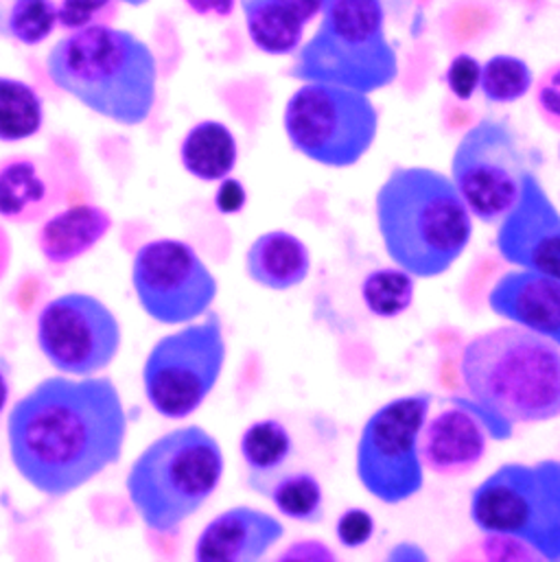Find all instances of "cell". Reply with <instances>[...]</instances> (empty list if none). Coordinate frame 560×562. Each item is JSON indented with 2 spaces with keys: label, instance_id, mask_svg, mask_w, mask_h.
Wrapping results in <instances>:
<instances>
[{
  "label": "cell",
  "instance_id": "cell-1",
  "mask_svg": "<svg viewBox=\"0 0 560 562\" xmlns=\"http://www.w3.org/2000/svg\"><path fill=\"white\" fill-rule=\"evenodd\" d=\"M125 438L127 412L110 376H48L13 403L7 418L13 469L53 499L114 467Z\"/></svg>",
  "mask_w": 560,
  "mask_h": 562
},
{
  "label": "cell",
  "instance_id": "cell-2",
  "mask_svg": "<svg viewBox=\"0 0 560 562\" xmlns=\"http://www.w3.org/2000/svg\"><path fill=\"white\" fill-rule=\"evenodd\" d=\"M467 398H458L493 440H508L519 425L560 418V348L550 339L504 324L471 337L460 355Z\"/></svg>",
  "mask_w": 560,
  "mask_h": 562
},
{
  "label": "cell",
  "instance_id": "cell-3",
  "mask_svg": "<svg viewBox=\"0 0 560 562\" xmlns=\"http://www.w3.org/2000/svg\"><path fill=\"white\" fill-rule=\"evenodd\" d=\"M388 259L414 279L447 274L473 239V215L451 178L429 167H394L374 195Z\"/></svg>",
  "mask_w": 560,
  "mask_h": 562
},
{
  "label": "cell",
  "instance_id": "cell-4",
  "mask_svg": "<svg viewBox=\"0 0 560 562\" xmlns=\"http://www.w3.org/2000/svg\"><path fill=\"white\" fill-rule=\"evenodd\" d=\"M46 75L83 108L123 127L145 123L156 103L154 50L132 31L110 24L57 40L46 55Z\"/></svg>",
  "mask_w": 560,
  "mask_h": 562
},
{
  "label": "cell",
  "instance_id": "cell-5",
  "mask_svg": "<svg viewBox=\"0 0 560 562\" xmlns=\"http://www.w3.org/2000/svg\"><path fill=\"white\" fill-rule=\"evenodd\" d=\"M224 451L200 425L178 427L156 438L130 467L125 491L143 526L173 535L220 488Z\"/></svg>",
  "mask_w": 560,
  "mask_h": 562
},
{
  "label": "cell",
  "instance_id": "cell-6",
  "mask_svg": "<svg viewBox=\"0 0 560 562\" xmlns=\"http://www.w3.org/2000/svg\"><path fill=\"white\" fill-rule=\"evenodd\" d=\"M315 33L300 44L289 77L372 94L399 79L383 0H324Z\"/></svg>",
  "mask_w": 560,
  "mask_h": 562
},
{
  "label": "cell",
  "instance_id": "cell-7",
  "mask_svg": "<svg viewBox=\"0 0 560 562\" xmlns=\"http://www.w3.org/2000/svg\"><path fill=\"white\" fill-rule=\"evenodd\" d=\"M469 517L484 535L517 539L541 561H560V460L502 464L471 493Z\"/></svg>",
  "mask_w": 560,
  "mask_h": 562
},
{
  "label": "cell",
  "instance_id": "cell-8",
  "mask_svg": "<svg viewBox=\"0 0 560 562\" xmlns=\"http://www.w3.org/2000/svg\"><path fill=\"white\" fill-rule=\"evenodd\" d=\"M282 130L289 145L306 160L328 169H348L372 149L379 112L370 94L302 81L284 103Z\"/></svg>",
  "mask_w": 560,
  "mask_h": 562
},
{
  "label": "cell",
  "instance_id": "cell-9",
  "mask_svg": "<svg viewBox=\"0 0 560 562\" xmlns=\"http://www.w3.org/2000/svg\"><path fill=\"white\" fill-rule=\"evenodd\" d=\"M429 409L432 394L416 392L383 403L363 423L355 447V475L377 502L399 506L423 491L421 434Z\"/></svg>",
  "mask_w": 560,
  "mask_h": 562
},
{
  "label": "cell",
  "instance_id": "cell-10",
  "mask_svg": "<svg viewBox=\"0 0 560 562\" xmlns=\"http://www.w3.org/2000/svg\"><path fill=\"white\" fill-rule=\"evenodd\" d=\"M228 357L220 313L160 337L143 366L145 396L156 414L182 420L195 414L215 390Z\"/></svg>",
  "mask_w": 560,
  "mask_h": 562
},
{
  "label": "cell",
  "instance_id": "cell-11",
  "mask_svg": "<svg viewBox=\"0 0 560 562\" xmlns=\"http://www.w3.org/2000/svg\"><path fill=\"white\" fill-rule=\"evenodd\" d=\"M530 173L526 149L506 119L484 116L464 132L451 158V182L473 220L500 224Z\"/></svg>",
  "mask_w": 560,
  "mask_h": 562
},
{
  "label": "cell",
  "instance_id": "cell-12",
  "mask_svg": "<svg viewBox=\"0 0 560 562\" xmlns=\"http://www.w3.org/2000/svg\"><path fill=\"white\" fill-rule=\"evenodd\" d=\"M132 286L141 308L167 326L204 317L220 291L215 274L195 248L180 239L141 246L132 261Z\"/></svg>",
  "mask_w": 560,
  "mask_h": 562
},
{
  "label": "cell",
  "instance_id": "cell-13",
  "mask_svg": "<svg viewBox=\"0 0 560 562\" xmlns=\"http://www.w3.org/2000/svg\"><path fill=\"white\" fill-rule=\"evenodd\" d=\"M121 324L112 308L90 293H64L37 315V346L61 374L94 376L121 350Z\"/></svg>",
  "mask_w": 560,
  "mask_h": 562
},
{
  "label": "cell",
  "instance_id": "cell-14",
  "mask_svg": "<svg viewBox=\"0 0 560 562\" xmlns=\"http://www.w3.org/2000/svg\"><path fill=\"white\" fill-rule=\"evenodd\" d=\"M495 248L515 270L560 281V211L537 173L526 176L517 204L497 224Z\"/></svg>",
  "mask_w": 560,
  "mask_h": 562
},
{
  "label": "cell",
  "instance_id": "cell-15",
  "mask_svg": "<svg viewBox=\"0 0 560 562\" xmlns=\"http://www.w3.org/2000/svg\"><path fill=\"white\" fill-rule=\"evenodd\" d=\"M489 431L458 398L451 407L427 416L421 434L425 471L438 477H462L480 467L489 451Z\"/></svg>",
  "mask_w": 560,
  "mask_h": 562
},
{
  "label": "cell",
  "instance_id": "cell-16",
  "mask_svg": "<svg viewBox=\"0 0 560 562\" xmlns=\"http://www.w3.org/2000/svg\"><path fill=\"white\" fill-rule=\"evenodd\" d=\"M284 537V526L275 515L235 506L206 524L200 532L193 559L200 562L261 561Z\"/></svg>",
  "mask_w": 560,
  "mask_h": 562
},
{
  "label": "cell",
  "instance_id": "cell-17",
  "mask_svg": "<svg viewBox=\"0 0 560 562\" xmlns=\"http://www.w3.org/2000/svg\"><path fill=\"white\" fill-rule=\"evenodd\" d=\"M489 306L502 319L524 326L560 348V281L513 270L493 284Z\"/></svg>",
  "mask_w": 560,
  "mask_h": 562
},
{
  "label": "cell",
  "instance_id": "cell-18",
  "mask_svg": "<svg viewBox=\"0 0 560 562\" xmlns=\"http://www.w3.org/2000/svg\"><path fill=\"white\" fill-rule=\"evenodd\" d=\"M253 44L266 55H293L324 0H239Z\"/></svg>",
  "mask_w": 560,
  "mask_h": 562
},
{
  "label": "cell",
  "instance_id": "cell-19",
  "mask_svg": "<svg viewBox=\"0 0 560 562\" xmlns=\"http://www.w3.org/2000/svg\"><path fill=\"white\" fill-rule=\"evenodd\" d=\"M55 178L29 156L0 162V217L11 224H35L57 204Z\"/></svg>",
  "mask_w": 560,
  "mask_h": 562
},
{
  "label": "cell",
  "instance_id": "cell-20",
  "mask_svg": "<svg viewBox=\"0 0 560 562\" xmlns=\"http://www.w3.org/2000/svg\"><path fill=\"white\" fill-rule=\"evenodd\" d=\"M110 231L112 217L108 211L79 204L44 222L37 233V248L48 266L61 268L88 255Z\"/></svg>",
  "mask_w": 560,
  "mask_h": 562
},
{
  "label": "cell",
  "instance_id": "cell-21",
  "mask_svg": "<svg viewBox=\"0 0 560 562\" xmlns=\"http://www.w3.org/2000/svg\"><path fill=\"white\" fill-rule=\"evenodd\" d=\"M246 274L272 291L295 289L311 274V252L300 237L287 231L264 233L246 252Z\"/></svg>",
  "mask_w": 560,
  "mask_h": 562
},
{
  "label": "cell",
  "instance_id": "cell-22",
  "mask_svg": "<svg viewBox=\"0 0 560 562\" xmlns=\"http://www.w3.org/2000/svg\"><path fill=\"white\" fill-rule=\"evenodd\" d=\"M242 460L248 469V486L264 495L266 488L287 471L293 458V438L277 418H264L246 427L239 440Z\"/></svg>",
  "mask_w": 560,
  "mask_h": 562
},
{
  "label": "cell",
  "instance_id": "cell-23",
  "mask_svg": "<svg viewBox=\"0 0 560 562\" xmlns=\"http://www.w3.org/2000/svg\"><path fill=\"white\" fill-rule=\"evenodd\" d=\"M180 160L195 180L220 182L237 167V138L222 121H202L187 132L180 145Z\"/></svg>",
  "mask_w": 560,
  "mask_h": 562
},
{
  "label": "cell",
  "instance_id": "cell-24",
  "mask_svg": "<svg viewBox=\"0 0 560 562\" xmlns=\"http://www.w3.org/2000/svg\"><path fill=\"white\" fill-rule=\"evenodd\" d=\"M44 125V101L33 86L0 77V140L20 143L35 136Z\"/></svg>",
  "mask_w": 560,
  "mask_h": 562
},
{
  "label": "cell",
  "instance_id": "cell-25",
  "mask_svg": "<svg viewBox=\"0 0 560 562\" xmlns=\"http://www.w3.org/2000/svg\"><path fill=\"white\" fill-rule=\"evenodd\" d=\"M282 517L298 524L324 521V491L320 480L309 471H284L264 493Z\"/></svg>",
  "mask_w": 560,
  "mask_h": 562
},
{
  "label": "cell",
  "instance_id": "cell-26",
  "mask_svg": "<svg viewBox=\"0 0 560 562\" xmlns=\"http://www.w3.org/2000/svg\"><path fill=\"white\" fill-rule=\"evenodd\" d=\"M57 26L55 0H0V40L42 44Z\"/></svg>",
  "mask_w": 560,
  "mask_h": 562
},
{
  "label": "cell",
  "instance_id": "cell-27",
  "mask_svg": "<svg viewBox=\"0 0 560 562\" xmlns=\"http://www.w3.org/2000/svg\"><path fill=\"white\" fill-rule=\"evenodd\" d=\"M414 297L416 279L396 266L372 270L361 282V300L379 319L403 315L414 304Z\"/></svg>",
  "mask_w": 560,
  "mask_h": 562
},
{
  "label": "cell",
  "instance_id": "cell-28",
  "mask_svg": "<svg viewBox=\"0 0 560 562\" xmlns=\"http://www.w3.org/2000/svg\"><path fill=\"white\" fill-rule=\"evenodd\" d=\"M535 77L530 66L515 55H493L482 64L480 90L489 103L508 105L533 90Z\"/></svg>",
  "mask_w": 560,
  "mask_h": 562
},
{
  "label": "cell",
  "instance_id": "cell-29",
  "mask_svg": "<svg viewBox=\"0 0 560 562\" xmlns=\"http://www.w3.org/2000/svg\"><path fill=\"white\" fill-rule=\"evenodd\" d=\"M121 0H59L57 24L68 31L110 24L119 13Z\"/></svg>",
  "mask_w": 560,
  "mask_h": 562
},
{
  "label": "cell",
  "instance_id": "cell-30",
  "mask_svg": "<svg viewBox=\"0 0 560 562\" xmlns=\"http://www.w3.org/2000/svg\"><path fill=\"white\" fill-rule=\"evenodd\" d=\"M530 92L541 121L560 134V61L539 75Z\"/></svg>",
  "mask_w": 560,
  "mask_h": 562
},
{
  "label": "cell",
  "instance_id": "cell-31",
  "mask_svg": "<svg viewBox=\"0 0 560 562\" xmlns=\"http://www.w3.org/2000/svg\"><path fill=\"white\" fill-rule=\"evenodd\" d=\"M447 86L451 90V94L460 101H469L475 97V92L480 90V79H482V64L469 55V53H460L451 59L449 68H447Z\"/></svg>",
  "mask_w": 560,
  "mask_h": 562
},
{
  "label": "cell",
  "instance_id": "cell-32",
  "mask_svg": "<svg viewBox=\"0 0 560 562\" xmlns=\"http://www.w3.org/2000/svg\"><path fill=\"white\" fill-rule=\"evenodd\" d=\"M374 535V519L363 508H348L337 517L335 537L344 550H359L368 546Z\"/></svg>",
  "mask_w": 560,
  "mask_h": 562
},
{
  "label": "cell",
  "instance_id": "cell-33",
  "mask_svg": "<svg viewBox=\"0 0 560 562\" xmlns=\"http://www.w3.org/2000/svg\"><path fill=\"white\" fill-rule=\"evenodd\" d=\"M482 552L489 561H541L526 543L502 535H486Z\"/></svg>",
  "mask_w": 560,
  "mask_h": 562
},
{
  "label": "cell",
  "instance_id": "cell-34",
  "mask_svg": "<svg viewBox=\"0 0 560 562\" xmlns=\"http://www.w3.org/2000/svg\"><path fill=\"white\" fill-rule=\"evenodd\" d=\"M248 204V191L242 180L224 178L220 180V189L215 191V209L222 215H239Z\"/></svg>",
  "mask_w": 560,
  "mask_h": 562
},
{
  "label": "cell",
  "instance_id": "cell-35",
  "mask_svg": "<svg viewBox=\"0 0 560 562\" xmlns=\"http://www.w3.org/2000/svg\"><path fill=\"white\" fill-rule=\"evenodd\" d=\"M279 561H335V552L322 541L309 539V541H295L291 548H287L280 554Z\"/></svg>",
  "mask_w": 560,
  "mask_h": 562
},
{
  "label": "cell",
  "instance_id": "cell-36",
  "mask_svg": "<svg viewBox=\"0 0 560 562\" xmlns=\"http://www.w3.org/2000/svg\"><path fill=\"white\" fill-rule=\"evenodd\" d=\"M187 7L204 18H228L233 15L237 0H184Z\"/></svg>",
  "mask_w": 560,
  "mask_h": 562
},
{
  "label": "cell",
  "instance_id": "cell-37",
  "mask_svg": "<svg viewBox=\"0 0 560 562\" xmlns=\"http://www.w3.org/2000/svg\"><path fill=\"white\" fill-rule=\"evenodd\" d=\"M11 394V363L0 357V414L4 412Z\"/></svg>",
  "mask_w": 560,
  "mask_h": 562
},
{
  "label": "cell",
  "instance_id": "cell-38",
  "mask_svg": "<svg viewBox=\"0 0 560 562\" xmlns=\"http://www.w3.org/2000/svg\"><path fill=\"white\" fill-rule=\"evenodd\" d=\"M11 266V237L0 224V282L4 281Z\"/></svg>",
  "mask_w": 560,
  "mask_h": 562
},
{
  "label": "cell",
  "instance_id": "cell-39",
  "mask_svg": "<svg viewBox=\"0 0 560 562\" xmlns=\"http://www.w3.org/2000/svg\"><path fill=\"white\" fill-rule=\"evenodd\" d=\"M123 4H130V7H143V4H147L149 0H121Z\"/></svg>",
  "mask_w": 560,
  "mask_h": 562
},
{
  "label": "cell",
  "instance_id": "cell-40",
  "mask_svg": "<svg viewBox=\"0 0 560 562\" xmlns=\"http://www.w3.org/2000/svg\"><path fill=\"white\" fill-rule=\"evenodd\" d=\"M559 158H560V147H559Z\"/></svg>",
  "mask_w": 560,
  "mask_h": 562
}]
</instances>
